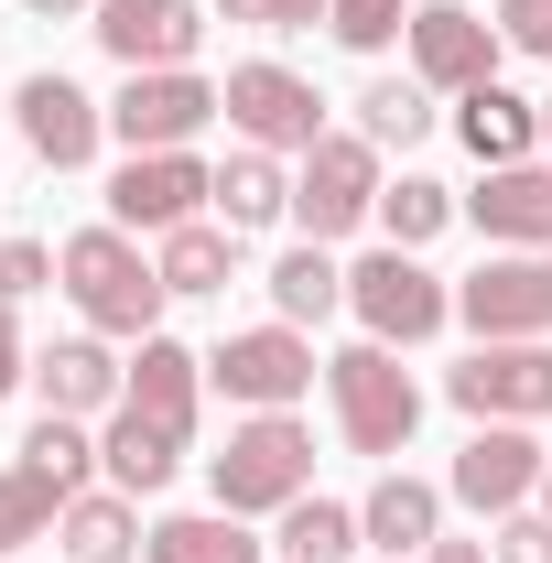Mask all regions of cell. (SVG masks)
<instances>
[{"instance_id":"8992f818","label":"cell","mask_w":552,"mask_h":563,"mask_svg":"<svg viewBox=\"0 0 552 563\" xmlns=\"http://www.w3.org/2000/svg\"><path fill=\"white\" fill-rule=\"evenodd\" d=\"M346 303H357V325H368L379 347H422V336L455 325V282L422 272V250H368V261L346 272Z\"/></svg>"},{"instance_id":"ba28073f","label":"cell","mask_w":552,"mask_h":563,"mask_svg":"<svg viewBox=\"0 0 552 563\" xmlns=\"http://www.w3.org/2000/svg\"><path fill=\"white\" fill-rule=\"evenodd\" d=\"M228 131L250 141V152H281V163H303V152L325 141V98H314L292 66L250 55V66H228Z\"/></svg>"},{"instance_id":"6da1fadb","label":"cell","mask_w":552,"mask_h":563,"mask_svg":"<svg viewBox=\"0 0 552 563\" xmlns=\"http://www.w3.org/2000/svg\"><path fill=\"white\" fill-rule=\"evenodd\" d=\"M55 261H66V303L87 314V336H131V347L163 336V303H174V292H163L152 261H141L131 228H76Z\"/></svg>"},{"instance_id":"8d00e7d4","label":"cell","mask_w":552,"mask_h":563,"mask_svg":"<svg viewBox=\"0 0 552 563\" xmlns=\"http://www.w3.org/2000/svg\"><path fill=\"white\" fill-rule=\"evenodd\" d=\"M22 379H33V347H22V314H11V303H0V401H11V390H22Z\"/></svg>"},{"instance_id":"603a6c76","label":"cell","mask_w":552,"mask_h":563,"mask_svg":"<svg viewBox=\"0 0 552 563\" xmlns=\"http://www.w3.org/2000/svg\"><path fill=\"white\" fill-rule=\"evenodd\" d=\"M152 272H163V292H228L239 282V228L228 217H185V228H163V250H152Z\"/></svg>"},{"instance_id":"f35d334b","label":"cell","mask_w":552,"mask_h":563,"mask_svg":"<svg viewBox=\"0 0 552 563\" xmlns=\"http://www.w3.org/2000/svg\"><path fill=\"white\" fill-rule=\"evenodd\" d=\"M22 11H44V22H87L98 0H22Z\"/></svg>"},{"instance_id":"7a4b0ae2","label":"cell","mask_w":552,"mask_h":563,"mask_svg":"<svg viewBox=\"0 0 552 563\" xmlns=\"http://www.w3.org/2000/svg\"><path fill=\"white\" fill-rule=\"evenodd\" d=\"M325 401H336V433L357 444V455H412L422 379L401 368V347H379V336L336 347V357H325Z\"/></svg>"},{"instance_id":"f546056e","label":"cell","mask_w":552,"mask_h":563,"mask_svg":"<svg viewBox=\"0 0 552 563\" xmlns=\"http://www.w3.org/2000/svg\"><path fill=\"white\" fill-rule=\"evenodd\" d=\"M55 520H66V488H55V477H33V466L11 455V466H0V553L55 542Z\"/></svg>"},{"instance_id":"7402d4cb","label":"cell","mask_w":552,"mask_h":563,"mask_svg":"<svg viewBox=\"0 0 552 563\" xmlns=\"http://www.w3.org/2000/svg\"><path fill=\"white\" fill-rule=\"evenodd\" d=\"M196 444L185 433H163V422H141L131 401L109 412V433H98V466H109V488H131V498H152V488H174V466H185Z\"/></svg>"},{"instance_id":"e575fe53","label":"cell","mask_w":552,"mask_h":563,"mask_svg":"<svg viewBox=\"0 0 552 563\" xmlns=\"http://www.w3.org/2000/svg\"><path fill=\"white\" fill-rule=\"evenodd\" d=\"M487 553H498V563H552V520H542V509H509Z\"/></svg>"},{"instance_id":"ab89813d","label":"cell","mask_w":552,"mask_h":563,"mask_svg":"<svg viewBox=\"0 0 552 563\" xmlns=\"http://www.w3.org/2000/svg\"><path fill=\"white\" fill-rule=\"evenodd\" d=\"M542 520H552V466H542Z\"/></svg>"},{"instance_id":"d4e9b609","label":"cell","mask_w":552,"mask_h":563,"mask_svg":"<svg viewBox=\"0 0 552 563\" xmlns=\"http://www.w3.org/2000/svg\"><path fill=\"white\" fill-rule=\"evenodd\" d=\"M217 217H228L239 239L272 228V217H292V174H281V152H250V141H239V152L217 163Z\"/></svg>"},{"instance_id":"d6a6232c","label":"cell","mask_w":552,"mask_h":563,"mask_svg":"<svg viewBox=\"0 0 552 563\" xmlns=\"http://www.w3.org/2000/svg\"><path fill=\"white\" fill-rule=\"evenodd\" d=\"M66 261L44 250V239H0V303H22V292H55Z\"/></svg>"},{"instance_id":"9c48e42d","label":"cell","mask_w":552,"mask_h":563,"mask_svg":"<svg viewBox=\"0 0 552 563\" xmlns=\"http://www.w3.org/2000/svg\"><path fill=\"white\" fill-rule=\"evenodd\" d=\"M542 444H531V422H477L466 444H455V466H444V498L455 509H477V520H509V509H531L542 498Z\"/></svg>"},{"instance_id":"52a82bcc","label":"cell","mask_w":552,"mask_h":563,"mask_svg":"<svg viewBox=\"0 0 552 563\" xmlns=\"http://www.w3.org/2000/svg\"><path fill=\"white\" fill-rule=\"evenodd\" d=\"M444 401L466 422H552V336H498L466 368H444Z\"/></svg>"},{"instance_id":"e0dca14e","label":"cell","mask_w":552,"mask_h":563,"mask_svg":"<svg viewBox=\"0 0 552 563\" xmlns=\"http://www.w3.org/2000/svg\"><path fill=\"white\" fill-rule=\"evenodd\" d=\"M357 531H368L390 563H422L433 542H444V488H433V477H412V466H390L379 488L357 498Z\"/></svg>"},{"instance_id":"d6986e66","label":"cell","mask_w":552,"mask_h":563,"mask_svg":"<svg viewBox=\"0 0 552 563\" xmlns=\"http://www.w3.org/2000/svg\"><path fill=\"white\" fill-rule=\"evenodd\" d=\"M141 422H163V433H185L196 444V401H207V357L196 347H174V336H141L131 357V390H120Z\"/></svg>"},{"instance_id":"836d02e7","label":"cell","mask_w":552,"mask_h":563,"mask_svg":"<svg viewBox=\"0 0 552 563\" xmlns=\"http://www.w3.org/2000/svg\"><path fill=\"white\" fill-rule=\"evenodd\" d=\"M228 22H250V33H303V22H325L336 0H217Z\"/></svg>"},{"instance_id":"5b68a950","label":"cell","mask_w":552,"mask_h":563,"mask_svg":"<svg viewBox=\"0 0 552 563\" xmlns=\"http://www.w3.org/2000/svg\"><path fill=\"white\" fill-rule=\"evenodd\" d=\"M207 120H228V87L196 76V66L120 76V98H109V141H120V152H196Z\"/></svg>"},{"instance_id":"ac0fdd59","label":"cell","mask_w":552,"mask_h":563,"mask_svg":"<svg viewBox=\"0 0 552 563\" xmlns=\"http://www.w3.org/2000/svg\"><path fill=\"white\" fill-rule=\"evenodd\" d=\"M466 217L487 228V250H552V163H498Z\"/></svg>"},{"instance_id":"2e32d148","label":"cell","mask_w":552,"mask_h":563,"mask_svg":"<svg viewBox=\"0 0 552 563\" xmlns=\"http://www.w3.org/2000/svg\"><path fill=\"white\" fill-rule=\"evenodd\" d=\"M33 390H44V412L109 422V412H120V390H131V368L109 357V336H55V347L33 357Z\"/></svg>"},{"instance_id":"4fadbf2b","label":"cell","mask_w":552,"mask_h":563,"mask_svg":"<svg viewBox=\"0 0 552 563\" xmlns=\"http://www.w3.org/2000/svg\"><path fill=\"white\" fill-rule=\"evenodd\" d=\"M11 120H22V141H33V163H44V174H87V163H98V141H109V109H98L76 76H55V66L11 87Z\"/></svg>"},{"instance_id":"b9f144b4","label":"cell","mask_w":552,"mask_h":563,"mask_svg":"<svg viewBox=\"0 0 552 563\" xmlns=\"http://www.w3.org/2000/svg\"><path fill=\"white\" fill-rule=\"evenodd\" d=\"M0 563H11V553H0Z\"/></svg>"},{"instance_id":"8fae6325","label":"cell","mask_w":552,"mask_h":563,"mask_svg":"<svg viewBox=\"0 0 552 563\" xmlns=\"http://www.w3.org/2000/svg\"><path fill=\"white\" fill-rule=\"evenodd\" d=\"M455 314L477 325V347L498 336H552V250H487L455 282Z\"/></svg>"},{"instance_id":"44dd1931","label":"cell","mask_w":552,"mask_h":563,"mask_svg":"<svg viewBox=\"0 0 552 563\" xmlns=\"http://www.w3.org/2000/svg\"><path fill=\"white\" fill-rule=\"evenodd\" d=\"M141 498L131 488H87V498H66V520H55V553L66 563H141Z\"/></svg>"},{"instance_id":"277c9868","label":"cell","mask_w":552,"mask_h":563,"mask_svg":"<svg viewBox=\"0 0 552 563\" xmlns=\"http://www.w3.org/2000/svg\"><path fill=\"white\" fill-rule=\"evenodd\" d=\"M379 163H390V152H368L357 131H325L303 163H292V228H303L314 250L346 239V228H368V217H379V185H390Z\"/></svg>"},{"instance_id":"1f68e13d","label":"cell","mask_w":552,"mask_h":563,"mask_svg":"<svg viewBox=\"0 0 552 563\" xmlns=\"http://www.w3.org/2000/svg\"><path fill=\"white\" fill-rule=\"evenodd\" d=\"M412 11H422V0H336V11H325V33H336L346 55H379V44H401V33H412Z\"/></svg>"},{"instance_id":"7bdbcfd3","label":"cell","mask_w":552,"mask_h":563,"mask_svg":"<svg viewBox=\"0 0 552 563\" xmlns=\"http://www.w3.org/2000/svg\"><path fill=\"white\" fill-rule=\"evenodd\" d=\"M379 563H390V553H379Z\"/></svg>"},{"instance_id":"30bf717a","label":"cell","mask_w":552,"mask_h":563,"mask_svg":"<svg viewBox=\"0 0 552 563\" xmlns=\"http://www.w3.org/2000/svg\"><path fill=\"white\" fill-rule=\"evenodd\" d=\"M207 379L239 401V412H292V401L314 390V336L281 325V314H272V325H239V336L207 357Z\"/></svg>"},{"instance_id":"4dcf8cb0","label":"cell","mask_w":552,"mask_h":563,"mask_svg":"<svg viewBox=\"0 0 552 563\" xmlns=\"http://www.w3.org/2000/svg\"><path fill=\"white\" fill-rule=\"evenodd\" d=\"M357 542L368 531H357V509H336V498H292L281 509V563H346Z\"/></svg>"},{"instance_id":"ffe728a7","label":"cell","mask_w":552,"mask_h":563,"mask_svg":"<svg viewBox=\"0 0 552 563\" xmlns=\"http://www.w3.org/2000/svg\"><path fill=\"white\" fill-rule=\"evenodd\" d=\"M455 141L477 152V174L531 163V152H542V109H531L520 87H498V76H487V87H466V98H455Z\"/></svg>"},{"instance_id":"4316f807","label":"cell","mask_w":552,"mask_h":563,"mask_svg":"<svg viewBox=\"0 0 552 563\" xmlns=\"http://www.w3.org/2000/svg\"><path fill=\"white\" fill-rule=\"evenodd\" d=\"M22 466H33V477H55L66 498H87L98 477H109V466H98V433H87L76 412H44V422H33V433H22Z\"/></svg>"},{"instance_id":"60d3db41","label":"cell","mask_w":552,"mask_h":563,"mask_svg":"<svg viewBox=\"0 0 552 563\" xmlns=\"http://www.w3.org/2000/svg\"><path fill=\"white\" fill-rule=\"evenodd\" d=\"M542 152H552V98H542Z\"/></svg>"},{"instance_id":"7c38bea8","label":"cell","mask_w":552,"mask_h":563,"mask_svg":"<svg viewBox=\"0 0 552 563\" xmlns=\"http://www.w3.org/2000/svg\"><path fill=\"white\" fill-rule=\"evenodd\" d=\"M217 207V163H196V152H131L120 174H109V228H185V217H207Z\"/></svg>"},{"instance_id":"484cf974","label":"cell","mask_w":552,"mask_h":563,"mask_svg":"<svg viewBox=\"0 0 552 563\" xmlns=\"http://www.w3.org/2000/svg\"><path fill=\"white\" fill-rule=\"evenodd\" d=\"M336 303H346V272L325 261V250H314V239L272 261V314H281V325H303V336H314V325H325Z\"/></svg>"},{"instance_id":"83f0119b","label":"cell","mask_w":552,"mask_h":563,"mask_svg":"<svg viewBox=\"0 0 552 563\" xmlns=\"http://www.w3.org/2000/svg\"><path fill=\"white\" fill-rule=\"evenodd\" d=\"M422 131H433V87H422V76H379V87L357 98V141H368V152H412Z\"/></svg>"},{"instance_id":"d590c367","label":"cell","mask_w":552,"mask_h":563,"mask_svg":"<svg viewBox=\"0 0 552 563\" xmlns=\"http://www.w3.org/2000/svg\"><path fill=\"white\" fill-rule=\"evenodd\" d=\"M498 33L520 55H552V0H498Z\"/></svg>"},{"instance_id":"9a60e30c","label":"cell","mask_w":552,"mask_h":563,"mask_svg":"<svg viewBox=\"0 0 552 563\" xmlns=\"http://www.w3.org/2000/svg\"><path fill=\"white\" fill-rule=\"evenodd\" d=\"M87 33L120 55V76H152V66H196L207 11H196V0H98Z\"/></svg>"},{"instance_id":"74e56055","label":"cell","mask_w":552,"mask_h":563,"mask_svg":"<svg viewBox=\"0 0 552 563\" xmlns=\"http://www.w3.org/2000/svg\"><path fill=\"white\" fill-rule=\"evenodd\" d=\"M422 563H498V553H487V542H455V531H444V542H433Z\"/></svg>"},{"instance_id":"cb8c5ba5","label":"cell","mask_w":552,"mask_h":563,"mask_svg":"<svg viewBox=\"0 0 552 563\" xmlns=\"http://www.w3.org/2000/svg\"><path fill=\"white\" fill-rule=\"evenodd\" d=\"M141 563H272V553L250 542L239 509H174V520H152Z\"/></svg>"},{"instance_id":"5bb4252c","label":"cell","mask_w":552,"mask_h":563,"mask_svg":"<svg viewBox=\"0 0 552 563\" xmlns=\"http://www.w3.org/2000/svg\"><path fill=\"white\" fill-rule=\"evenodd\" d=\"M401 44H412V76L433 87V98H466V87H487V76H498V44H509V33H498V22H477L466 0H422Z\"/></svg>"},{"instance_id":"f1b7e54d","label":"cell","mask_w":552,"mask_h":563,"mask_svg":"<svg viewBox=\"0 0 552 563\" xmlns=\"http://www.w3.org/2000/svg\"><path fill=\"white\" fill-rule=\"evenodd\" d=\"M455 185H433V174H401V185H379V228H390V250H433L444 228H455Z\"/></svg>"},{"instance_id":"3957f363","label":"cell","mask_w":552,"mask_h":563,"mask_svg":"<svg viewBox=\"0 0 552 563\" xmlns=\"http://www.w3.org/2000/svg\"><path fill=\"white\" fill-rule=\"evenodd\" d=\"M217 477V509H239V520H261V509H292V498H314V433L292 412H250L228 422V455H207Z\"/></svg>"}]
</instances>
